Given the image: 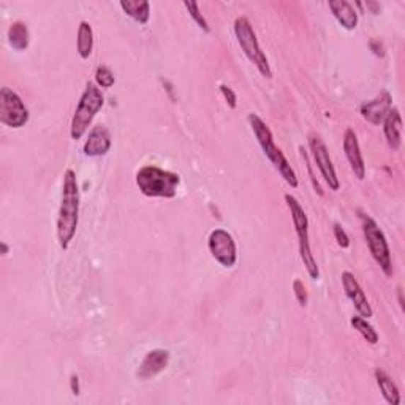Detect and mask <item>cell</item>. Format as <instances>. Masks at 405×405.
<instances>
[{
    "instance_id": "cell-22",
    "label": "cell",
    "mask_w": 405,
    "mask_h": 405,
    "mask_svg": "<svg viewBox=\"0 0 405 405\" xmlns=\"http://www.w3.org/2000/svg\"><path fill=\"white\" fill-rule=\"evenodd\" d=\"M350 323H352V326L364 337V341L370 343V346H375V343L379 342V333H377L375 328L370 325L366 319L356 315V316H352Z\"/></svg>"
},
{
    "instance_id": "cell-24",
    "label": "cell",
    "mask_w": 405,
    "mask_h": 405,
    "mask_svg": "<svg viewBox=\"0 0 405 405\" xmlns=\"http://www.w3.org/2000/svg\"><path fill=\"white\" fill-rule=\"evenodd\" d=\"M114 81H116V78H114L113 72L108 69V67L100 65L96 70V84L100 89H111L114 86Z\"/></svg>"
},
{
    "instance_id": "cell-14",
    "label": "cell",
    "mask_w": 405,
    "mask_h": 405,
    "mask_svg": "<svg viewBox=\"0 0 405 405\" xmlns=\"http://www.w3.org/2000/svg\"><path fill=\"white\" fill-rule=\"evenodd\" d=\"M343 152H346V157L348 160L350 166H352L355 176L363 181L366 178V165H364V159L361 154L360 143H358V137L352 128H347L346 135H343Z\"/></svg>"
},
{
    "instance_id": "cell-11",
    "label": "cell",
    "mask_w": 405,
    "mask_h": 405,
    "mask_svg": "<svg viewBox=\"0 0 405 405\" xmlns=\"http://www.w3.org/2000/svg\"><path fill=\"white\" fill-rule=\"evenodd\" d=\"M341 279H342V285H343V290H346L347 298L352 301L358 315L363 316V319H370V316L374 315V310L372 307H370L367 296L363 292V288L355 279V275L350 271H343Z\"/></svg>"
},
{
    "instance_id": "cell-32",
    "label": "cell",
    "mask_w": 405,
    "mask_h": 405,
    "mask_svg": "<svg viewBox=\"0 0 405 405\" xmlns=\"http://www.w3.org/2000/svg\"><path fill=\"white\" fill-rule=\"evenodd\" d=\"M8 253V246L5 244V242H2V255H6Z\"/></svg>"
},
{
    "instance_id": "cell-9",
    "label": "cell",
    "mask_w": 405,
    "mask_h": 405,
    "mask_svg": "<svg viewBox=\"0 0 405 405\" xmlns=\"http://www.w3.org/2000/svg\"><path fill=\"white\" fill-rule=\"evenodd\" d=\"M207 249L211 252L212 258L220 263L224 268H233L238 261V249H236V242L233 236L229 234L227 229L215 228L214 232L209 234L207 239Z\"/></svg>"
},
{
    "instance_id": "cell-2",
    "label": "cell",
    "mask_w": 405,
    "mask_h": 405,
    "mask_svg": "<svg viewBox=\"0 0 405 405\" xmlns=\"http://www.w3.org/2000/svg\"><path fill=\"white\" fill-rule=\"evenodd\" d=\"M247 120H249V124H251L255 138L256 141H258V144L261 146L263 154L266 155V159L271 161L275 170L279 171L283 181H285L290 187L292 188L298 187L300 182H298V178H296V173L292 168V165H290V161L287 160L285 155H283L282 149H279V147L275 146L271 128H269L265 120H263L258 114H255V113L249 114Z\"/></svg>"
},
{
    "instance_id": "cell-10",
    "label": "cell",
    "mask_w": 405,
    "mask_h": 405,
    "mask_svg": "<svg viewBox=\"0 0 405 405\" xmlns=\"http://www.w3.org/2000/svg\"><path fill=\"white\" fill-rule=\"evenodd\" d=\"M309 147H310V152H312V155H314V160H315L316 166H319L323 179H325V182L329 186L331 190H334V192L339 190L341 182H339V178H337V173L334 170L333 160H331V157H329L326 144L323 143L319 135H315V133L309 135Z\"/></svg>"
},
{
    "instance_id": "cell-16",
    "label": "cell",
    "mask_w": 405,
    "mask_h": 405,
    "mask_svg": "<svg viewBox=\"0 0 405 405\" xmlns=\"http://www.w3.org/2000/svg\"><path fill=\"white\" fill-rule=\"evenodd\" d=\"M383 133L387 143L393 151H399L402 146V118L397 108H391L383 120Z\"/></svg>"
},
{
    "instance_id": "cell-3",
    "label": "cell",
    "mask_w": 405,
    "mask_h": 405,
    "mask_svg": "<svg viewBox=\"0 0 405 405\" xmlns=\"http://www.w3.org/2000/svg\"><path fill=\"white\" fill-rule=\"evenodd\" d=\"M137 186L144 197L149 198H174L178 192L181 176L173 171L161 170L159 166L147 165L137 173Z\"/></svg>"
},
{
    "instance_id": "cell-31",
    "label": "cell",
    "mask_w": 405,
    "mask_h": 405,
    "mask_svg": "<svg viewBox=\"0 0 405 405\" xmlns=\"http://www.w3.org/2000/svg\"><path fill=\"white\" fill-rule=\"evenodd\" d=\"M397 296H399V304H401V307L404 309V300H402V288L399 287L397 288Z\"/></svg>"
},
{
    "instance_id": "cell-6",
    "label": "cell",
    "mask_w": 405,
    "mask_h": 405,
    "mask_svg": "<svg viewBox=\"0 0 405 405\" xmlns=\"http://www.w3.org/2000/svg\"><path fill=\"white\" fill-rule=\"evenodd\" d=\"M234 35H236V40H238L242 52L246 54V57L251 60L256 69H258V72L263 76L271 79L273 70H271V67H269V60L266 57V54L261 50L258 38H256V33L253 30L251 21H249L246 16L236 18Z\"/></svg>"
},
{
    "instance_id": "cell-7",
    "label": "cell",
    "mask_w": 405,
    "mask_h": 405,
    "mask_svg": "<svg viewBox=\"0 0 405 405\" xmlns=\"http://www.w3.org/2000/svg\"><path fill=\"white\" fill-rule=\"evenodd\" d=\"M363 233L366 238V244L369 247V252L372 255V258L377 261V265L380 266L382 271L387 278L393 275V260H391V251L387 241V236L377 225V222L370 217V215L360 212Z\"/></svg>"
},
{
    "instance_id": "cell-17",
    "label": "cell",
    "mask_w": 405,
    "mask_h": 405,
    "mask_svg": "<svg viewBox=\"0 0 405 405\" xmlns=\"http://www.w3.org/2000/svg\"><path fill=\"white\" fill-rule=\"evenodd\" d=\"M329 10L333 11V16L337 19L343 29L355 30L358 25V13L353 8V5L347 2V0H334V2L328 4Z\"/></svg>"
},
{
    "instance_id": "cell-4",
    "label": "cell",
    "mask_w": 405,
    "mask_h": 405,
    "mask_svg": "<svg viewBox=\"0 0 405 405\" xmlns=\"http://www.w3.org/2000/svg\"><path fill=\"white\" fill-rule=\"evenodd\" d=\"M105 97L101 93V89L96 83H87L86 89L81 96L78 106L73 114L72 125H70V137L72 139H81L87 132V128L92 124L93 118L97 116V113L103 108Z\"/></svg>"
},
{
    "instance_id": "cell-23",
    "label": "cell",
    "mask_w": 405,
    "mask_h": 405,
    "mask_svg": "<svg viewBox=\"0 0 405 405\" xmlns=\"http://www.w3.org/2000/svg\"><path fill=\"white\" fill-rule=\"evenodd\" d=\"M184 6L187 8L188 15L193 18V21L197 23V25L200 27L202 32H206V33L211 32V29H209V25H207V21L205 19V16H202V13L200 11V4L198 2H192V0H190V2H188V0H186Z\"/></svg>"
},
{
    "instance_id": "cell-12",
    "label": "cell",
    "mask_w": 405,
    "mask_h": 405,
    "mask_svg": "<svg viewBox=\"0 0 405 405\" xmlns=\"http://www.w3.org/2000/svg\"><path fill=\"white\" fill-rule=\"evenodd\" d=\"M391 108H393V97L388 91L380 92L375 98L366 101L360 108L361 116L372 125L383 124L384 118L388 116Z\"/></svg>"
},
{
    "instance_id": "cell-25",
    "label": "cell",
    "mask_w": 405,
    "mask_h": 405,
    "mask_svg": "<svg viewBox=\"0 0 405 405\" xmlns=\"http://www.w3.org/2000/svg\"><path fill=\"white\" fill-rule=\"evenodd\" d=\"M293 292H295L296 301L300 302V306H301V307H306L307 302H309V295H307L306 285H304V283H302L300 279H296V280L293 282Z\"/></svg>"
},
{
    "instance_id": "cell-27",
    "label": "cell",
    "mask_w": 405,
    "mask_h": 405,
    "mask_svg": "<svg viewBox=\"0 0 405 405\" xmlns=\"http://www.w3.org/2000/svg\"><path fill=\"white\" fill-rule=\"evenodd\" d=\"M220 92H222V96H224V98L227 100L228 106L232 108V110H234V108L238 106V98H236V93L233 92L232 87H228L225 84H220Z\"/></svg>"
},
{
    "instance_id": "cell-15",
    "label": "cell",
    "mask_w": 405,
    "mask_h": 405,
    "mask_svg": "<svg viewBox=\"0 0 405 405\" xmlns=\"http://www.w3.org/2000/svg\"><path fill=\"white\" fill-rule=\"evenodd\" d=\"M111 133L105 125H96L89 132V137H87L83 151L87 157H101L110 152L111 149Z\"/></svg>"
},
{
    "instance_id": "cell-19",
    "label": "cell",
    "mask_w": 405,
    "mask_h": 405,
    "mask_svg": "<svg viewBox=\"0 0 405 405\" xmlns=\"http://www.w3.org/2000/svg\"><path fill=\"white\" fill-rule=\"evenodd\" d=\"M375 380H377V384H379L380 393L384 397V401H387L389 405H399L401 404L399 388H397V384L394 383V380L391 379V377L384 372V370H382V369L375 370Z\"/></svg>"
},
{
    "instance_id": "cell-26",
    "label": "cell",
    "mask_w": 405,
    "mask_h": 405,
    "mask_svg": "<svg viewBox=\"0 0 405 405\" xmlns=\"http://www.w3.org/2000/svg\"><path fill=\"white\" fill-rule=\"evenodd\" d=\"M334 238L337 241V244H339L342 249H348L350 247L348 234L346 233V229H343L339 224L334 225Z\"/></svg>"
},
{
    "instance_id": "cell-5",
    "label": "cell",
    "mask_w": 405,
    "mask_h": 405,
    "mask_svg": "<svg viewBox=\"0 0 405 405\" xmlns=\"http://www.w3.org/2000/svg\"><path fill=\"white\" fill-rule=\"evenodd\" d=\"M285 202L292 212V219H293V225H295V232L298 234V244H300V255H301V261L306 266L307 273L310 275V279L319 280L320 278V271L319 266H316V261L314 258L312 249H310V239H309V219L304 209L301 206V202L296 200L293 195L287 193L285 195Z\"/></svg>"
},
{
    "instance_id": "cell-1",
    "label": "cell",
    "mask_w": 405,
    "mask_h": 405,
    "mask_svg": "<svg viewBox=\"0 0 405 405\" xmlns=\"http://www.w3.org/2000/svg\"><path fill=\"white\" fill-rule=\"evenodd\" d=\"M79 222V186L76 173L67 170L64 173L62 197H60V207L57 215V241L62 251L70 247L75 238Z\"/></svg>"
},
{
    "instance_id": "cell-18",
    "label": "cell",
    "mask_w": 405,
    "mask_h": 405,
    "mask_svg": "<svg viewBox=\"0 0 405 405\" xmlns=\"http://www.w3.org/2000/svg\"><path fill=\"white\" fill-rule=\"evenodd\" d=\"M120 8L127 16H130L135 23L146 25L151 18V5L146 0H120Z\"/></svg>"
},
{
    "instance_id": "cell-29",
    "label": "cell",
    "mask_w": 405,
    "mask_h": 405,
    "mask_svg": "<svg viewBox=\"0 0 405 405\" xmlns=\"http://www.w3.org/2000/svg\"><path fill=\"white\" fill-rule=\"evenodd\" d=\"M70 388H72V393L75 396H79L81 393V388H79V377L76 374H73L70 377Z\"/></svg>"
},
{
    "instance_id": "cell-28",
    "label": "cell",
    "mask_w": 405,
    "mask_h": 405,
    "mask_svg": "<svg viewBox=\"0 0 405 405\" xmlns=\"http://www.w3.org/2000/svg\"><path fill=\"white\" fill-rule=\"evenodd\" d=\"M301 155H302V159H304V161H306V165H307V170H309V174H310V181H312V184H314V187H315V192H319V195H323V190H321L320 184H319V182H316V181H315V178H314L312 166H310V161H309V157H307V152L304 151V147H301Z\"/></svg>"
},
{
    "instance_id": "cell-30",
    "label": "cell",
    "mask_w": 405,
    "mask_h": 405,
    "mask_svg": "<svg viewBox=\"0 0 405 405\" xmlns=\"http://www.w3.org/2000/svg\"><path fill=\"white\" fill-rule=\"evenodd\" d=\"M370 48L374 50V52L377 54V56H380V57H383V56H384L383 45L379 42V40H372V42H370Z\"/></svg>"
},
{
    "instance_id": "cell-21",
    "label": "cell",
    "mask_w": 405,
    "mask_h": 405,
    "mask_svg": "<svg viewBox=\"0 0 405 405\" xmlns=\"http://www.w3.org/2000/svg\"><path fill=\"white\" fill-rule=\"evenodd\" d=\"M76 50L81 59H89L93 50V30L92 25L87 21H81L78 27V38H76Z\"/></svg>"
},
{
    "instance_id": "cell-13",
    "label": "cell",
    "mask_w": 405,
    "mask_h": 405,
    "mask_svg": "<svg viewBox=\"0 0 405 405\" xmlns=\"http://www.w3.org/2000/svg\"><path fill=\"white\" fill-rule=\"evenodd\" d=\"M168 364H170V352H168V350H151V352L146 353L143 361L139 364L138 377L141 380L154 379V377H157L160 372H164L168 367Z\"/></svg>"
},
{
    "instance_id": "cell-20",
    "label": "cell",
    "mask_w": 405,
    "mask_h": 405,
    "mask_svg": "<svg viewBox=\"0 0 405 405\" xmlns=\"http://www.w3.org/2000/svg\"><path fill=\"white\" fill-rule=\"evenodd\" d=\"M6 37H8V43L15 51H25L27 48H29V43H30L29 27H27L23 21L13 23L8 27Z\"/></svg>"
},
{
    "instance_id": "cell-8",
    "label": "cell",
    "mask_w": 405,
    "mask_h": 405,
    "mask_svg": "<svg viewBox=\"0 0 405 405\" xmlns=\"http://www.w3.org/2000/svg\"><path fill=\"white\" fill-rule=\"evenodd\" d=\"M29 120V110H27L23 98L10 87L0 89V122L10 128H21Z\"/></svg>"
}]
</instances>
